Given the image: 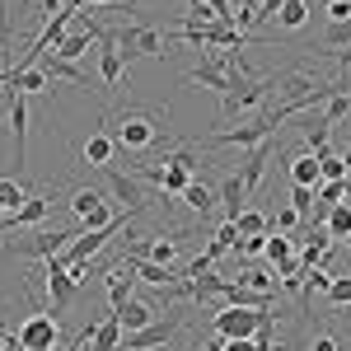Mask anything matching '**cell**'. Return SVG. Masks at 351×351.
Masks as SVG:
<instances>
[{
	"instance_id": "cell-1",
	"label": "cell",
	"mask_w": 351,
	"mask_h": 351,
	"mask_svg": "<svg viewBox=\"0 0 351 351\" xmlns=\"http://www.w3.org/2000/svg\"><path fill=\"white\" fill-rule=\"evenodd\" d=\"M104 132H112L122 155H150V150H173V136H169V112L164 108H145V104H127L104 117Z\"/></svg>"
},
{
	"instance_id": "cell-2",
	"label": "cell",
	"mask_w": 351,
	"mask_h": 351,
	"mask_svg": "<svg viewBox=\"0 0 351 351\" xmlns=\"http://www.w3.org/2000/svg\"><path fill=\"white\" fill-rule=\"evenodd\" d=\"M276 132H281V117H276V108H263L253 112L248 122H239V127H225V132H211L202 136L197 145H239V150H253V145H263V141H276Z\"/></svg>"
},
{
	"instance_id": "cell-3",
	"label": "cell",
	"mask_w": 351,
	"mask_h": 351,
	"mask_svg": "<svg viewBox=\"0 0 351 351\" xmlns=\"http://www.w3.org/2000/svg\"><path fill=\"white\" fill-rule=\"evenodd\" d=\"M108 38L117 43L122 61L132 66L141 56H164L169 52V28H150V24H117L108 28Z\"/></svg>"
},
{
	"instance_id": "cell-4",
	"label": "cell",
	"mask_w": 351,
	"mask_h": 351,
	"mask_svg": "<svg viewBox=\"0 0 351 351\" xmlns=\"http://www.w3.org/2000/svg\"><path fill=\"white\" fill-rule=\"evenodd\" d=\"M271 89H276V75H253V71H239V75L230 80V89L220 94V112H225V117H234V112H243V108H258Z\"/></svg>"
},
{
	"instance_id": "cell-5",
	"label": "cell",
	"mask_w": 351,
	"mask_h": 351,
	"mask_svg": "<svg viewBox=\"0 0 351 351\" xmlns=\"http://www.w3.org/2000/svg\"><path fill=\"white\" fill-rule=\"evenodd\" d=\"M75 239L71 230H33V234H24V239H5V258H38V263H47V258H56V253H66V243Z\"/></svg>"
},
{
	"instance_id": "cell-6",
	"label": "cell",
	"mask_w": 351,
	"mask_h": 351,
	"mask_svg": "<svg viewBox=\"0 0 351 351\" xmlns=\"http://www.w3.org/2000/svg\"><path fill=\"white\" fill-rule=\"evenodd\" d=\"M5 117H10V136H14V173H19V183H28V94L10 89Z\"/></svg>"
},
{
	"instance_id": "cell-7",
	"label": "cell",
	"mask_w": 351,
	"mask_h": 351,
	"mask_svg": "<svg viewBox=\"0 0 351 351\" xmlns=\"http://www.w3.org/2000/svg\"><path fill=\"white\" fill-rule=\"evenodd\" d=\"M75 295H80V286L71 281V271H66V263H61V253L47 258V314H52L56 324H61V314H71Z\"/></svg>"
},
{
	"instance_id": "cell-8",
	"label": "cell",
	"mask_w": 351,
	"mask_h": 351,
	"mask_svg": "<svg viewBox=\"0 0 351 351\" xmlns=\"http://www.w3.org/2000/svg\"><path fill=\"white\" fill-rule=\"evenodd\" d=\"M211 328H216V337H225V342H234V337H258V328H263V309L220 304L216 314H211Z\"/></svg>"
},
{
	"instance_id": "cell-9",
	"label": "cell",
	"mask_w": 351,
	"mask_h": 351,
	"mask_svg": "<svg viewBox=\"0 0 351 351\" xmlns=\"http://www.w3.org/2000/svg\"><path fill=\"white\" fill-rule=\"evenodd\" d=\"M14 337L24 342V351H56L61 347V328H56V319L47 314V309H33L24 324H19Z\"/></svg>"
},
{
	"instance_id": "cell-10",
	"label": "cell",
	"mask_w": 351,
	"mask_h": 351,
	"mask_svg": "<svg viewBox=\"0 0 351 351\" xmlns=\"http://www.w3.org/2000/svg\"><path fill=\"white\" fill-rule=\"evenodd\" d=\"M71 211H75V220H80L84 230H108L112 220V206H108V197L99 188H75V197H71Z\"/></svg>"
},
{
	"instance_id": "cell-11",
	"label": "cell",
	"mask_w": 351,
	"mask_h": 351,
	"mask_svg": "<svg viewBox=\"0 0 351 351\" xmlns=\"http://www.w3.org/2000/svg\"><path fill=\"white\" fill-rule=\"evenodd\" d=\"M104 183H108V192L122 202V206H127V211H136V216L150 206V197H145V188H141V178H136V173H127V169L108 164V169H104Z\"/></svg>"
},
{
	"instance_id": "cell-12",
	"label": "cell",
	"mask_w": 351,
	"mask_h": 351,
	"mask_svg": "<svg viewBox=\"0 0 351 351\" xmlns=\"http://www.w3.org/2000/svg\"><path fill=\"white\" fill-rule=\"evenodd\" d=\"M178 328H183V314H173V319H155L150 328H141V332H122V351H155V347H164Z\"/></svg>"
},
{
	"instance_id": "cell-13",
	"label": "cell",
	"mask_w": 351,
	"mask_h": 351,
	"mask_svg": "<svg viewBox=\"0 0 351 351\" xmlns=\"http://www.w3.org/2000/svg\"><path fill=\"white\" fill-rule=\"evenodd\" d=\"M47 211H52V197H47V192H33L19 211H10V216L0 220V230H28V225H43Z\"/></svg>"
},
{
	"instance_id": "cell-14",
	"label": "cell",
	"mask_w": 351,
	"mask_h": 351,
	"mask_svg": "<svg viewBox=\"0 0 351 351\" xmlns=\"http://www.w3.org/2000/svg\"><path fill=\"white\" fill-rule=\"evenodd\" d=\"M122 75H127V61H122L117 43H112L108 28H104V38H99V80H104V89H117Z\"/></svg>"
},
{
	"instance_id": "cell-15",
	"label": "cell",
	"mask_w": 351,
	"mask_h": 351,
	"mask_svg": "<svg viewBox=\"0 0 351 351\" xmlns=\"http://www.w3.org/2000/svg\"><path fill=\"white\" fill-rule=\"evenodd\" d=\"M267 160H271V141H263V145H253L248 155H243L239 164V183L248 192H258V183H263V173H267Z\"/></svg>"
},
{
	"instance_id": "cell-16",
	"label": "cell",
	"mask_w": 351,
	"mask_h": 351,
	"mask_svg": "<svg viewBox=\"0 0 351 351\" xmlns=\"http://www.w3.org/2000/svg\"><path fill=\"white\" fill-rule=\"evenodd\" d=\"M248 197H253V192L239 183V173H225V178H220V202H225V220H230V225L248 211Z\"/></svg>"
},
{
	"instance_id": "cell-17",
	"label": "cell",
	"mask_w": 351,
	"mask_h": 351,
	"mask_svg": "<svg viewBox=\"0 0 351 351\" xmlns=\"http://www.w3.org/2000/svg\"><path fill=\"white\" fill-rule=\"evenodd\" d=\"M112 160H117V141H112V132H94L89 141H84V164L108 169Z\"/></svg>"
},
{
	"instance_id": "cell-18",
	"label": "cell",
	"mask_w": 351,
	"mask_h": 351,
	"mask_svg": "<svg viewBox=\"0 0 351 351\" xmlns=\"http://www.w3.org/2000/svg\"><path fill=\"white\" fill-rule=\"evenodd\" d=\"M84 351H122V324H117V314L99 319V328H94V337H89Z\"/></svg>"
},
{
	"instance_id": "cell-19",
	"label": "cell",
	"mask_w": 351,
	"mask_h": 351,
	"mask_svg": "<svg viewBox=\"0 0 351 351\" xmlns=\"http://www.w3.org/2000/svg\"><path fill=\"white\" fill-rule=\"evenodd\" d=\"M291 183H295V188H314V192H319V183H324L319 155H309V150H304V155H295V160H291Z\"/></svg>"
},
{
	"instance_id": "cell-20",
	"label": "cell",
	"mask_w": 351,
	"mask_h": 351,
	"mask_svg": "<svg viewBox=\"0 0 351 351\" xmlns=\"http://www.w3.org/2000/svg\"><path fill=\"white\" fill-rule=\"evenodd\" d=\"M117 324H122V332H141V328H150L155 324V309L145 304V300H127L122 309H117Z\"/></svg>"
},
{
	"instance_id": "cell-21",
	"label": "cell",
	"mask_w": 351,
	"mask_h": 351,
	"mask_svg": "<svg viewBox=\"0 0 351 351\" xmlns=\"http://www.w3.org/2000/svg\"><path fill=\"white\" fill-rule=\"evenodd\" d=\"M117 267L136 271L145 286H155V291H169L173 281H183V276H173V267H160V263H117Z\"/></svg>"
},
{
	"instance_id": "cell-22",
	"label": "cell",
	"mask_w": 351,
	"mask_h": 351,
	"mask_svg": "<svg viewBox=\"0 0 351 351\" xmlns=\"http://www.w3.org/2000/svg\"><path fill=\"white\" fill-rule=\"evenodd\" d=\"M332 291V271L328 267H304V281H300V300H304V309H309V300L314 295H328Z\"/></svg>"
},
{
	"instance_id": "cell-23",
	"label": "cell",
	"mask_w": 351,
	"mask_h": 351,
	"mask_svg": "<svg viewBox=\"0 0 351 351\" xmlns=\"http://www.w3.org/2000/svg\"><path fill=\"white\" fill-rule=\"evenodd\" d=\"M38 66H43L47 75H52V84H56V80H71V84H80V89H89V80H84V71L75 66V61H61V56H43Z\"/></svg>"
},
{
	"instance_id": "cell-24",
	"label": "cell",
	"mask_w": 351,
	"mask_h": 351,
	"mask_svg": "<svg viewBox=\"0 0 351 351\" xmlns=\"http://www.w3.org/2000/svg\"><path fill=\"white\" fill-rule=\"evenodd\" d=\"M104 276H108V304H112L108 314H117V309L132 300V276H122V267H108Z\"/></svg>"
},
{
	"instance_id": "cell-25",
	"label": "cell",
	"mask_w": 351,
	"mask_h": 351,
	"mask_svg": "<svg viewBox=\"0 0 351 351\" xmlns=\"http://www.w3.org/2000/svg\"><path fill=\"white\" fill-rule=\"evenodd\" d=\"M183 202H188L197 216H206V211H211V202H216V192H211V183H206V178L197 173V178L188 183V192H183Z\"/></svg>"
},
{
	"instance_id": "cell-26",
	"label": "cell",
	"mask_w": 351,
	"mask_h": 351,
	"mask_svg": "<svg viewBox=\"0 0 351 351\" xmlns=\"http://www.w3.org/2000/svg\"><path fill=\"white\" fill-rule=\"evenodd\" d=\"M324 230L332 239H351V202H337L332 211L324 216Z\"/></svg>"
},
{
	"instance_id": "cell-27",
	"label": "cell",
	"mask_w": 351,
	"mask_h": 351,
	"mask_svg": "<svg viewBox=\"0 0 351 351\" xmlns=\"http://www.w3.org/2000/svg\"><path fill=\"white\" fill-rule=\"evenodd\" d=\"M28 197H33L28 183H19V178H0V206H5V216H10V211H19Z\"/></svg>"
},
{
	"instance_id": "cell-28",
	"label": "cell",
	"mask_w": 351,
	"mask_h": 351,
	"mask_svg": "<svg viewBox=\"0 0 351 351\" xmlns=\"http://www.w3.org/2000/svg\"><path fill=\"white\" fill-rule=\"evenodd\" d=\"M276 24L281 28H304L309 24V0H286L281 14H276Z\"/></svg>"
},
{
	"instance_id": "cell-29",
	"label": "cell",
	"mask_w": 351,
	"mask_h": 351,
	"mask_svg": "<svg viewBox=\"0 0 351 351\" xmlns=\"http://www.w3.org/2000/svg\"><path fill=\"white\" fill-rule=\"evenodd\" d=\"M234 230H239V234H276V230H271V220L263 216V211H253V206L234 220Z\"/></svg>"
},
{
	"instance_id": "cell-30",
	"label": "cell",
	"mask_w": 351,
	"mask_h": 351,
	"mask_svg": "<svg viewBox=\"0 0 351 351\" xmlns=\"http://www.w3.org/2000/svg\"><path fill=\"white\" fill-rule=\"evenodd\" d=\"M319 169H324V183H347L351 178V169L342 164V155H332V150L319 155Z\"/></svg>"
},
{
	"instance_id": "cell-31",
	"label": "cell",
	"mask_w": 351,
	"mask_h": 351,
	"mask_svg": "<svg viewBox=\"0 0 351 351\" xmlns=\"http://www.w3.org/2000/svg\"><path fill=\"white\" fill-rule=\"evenodd\" d=\"M347 112H351V84H347V89H337V94L324 104V122L332 127V122H342Z\"/></svg>"
},
{
	"instance_id": "cell-32",
	"label": "cell",
	"mask_w": 351,
	"mask_h": 351,
	"mask_svg": "<svg viewBox=\"0 0 351 351\" xmlns=\"http://www.w3.org/2000/svg\"><path fill=\"white\" fill-rule=\"evenodd\" d=\"M328 304H332V309H351V276H332Z\"/></svg>"
},
{
	"instance_id": "cell-33",
	"label": "cell",
	"mask_w": 351,
	"mask_h": 351,
	"mask_svg": "<svg viewBox=\"0 0 351 351\" xmlns=\"http://www.w3.org/2000/svg\"><path fill=\"white\" fill-rule=\"evenodd\" d=\"M324 47H351V19L324 28Z\"/></svg>"
},
{
	"instance_id": "cell-34",
	"label": "cell",
	"mask_w": 351,
	"mask_h": 351,
	"mask_svg": "<svg viewBox=\"0 0 351 351\" xmlns=\"http://www.w3.org/2000/svg\"><path fill=\"white\" fill-rule=\"evenodd\" d=\"M239 281H243V286H253V291H267V295H276V286H271V276H267L263 267H243Z\"/></svg>"
},
{
	"instance_id": "cell-35",
	"label": "cell",
	"mask_w": 351,
	"mask_h": 351,
	"mask_svg": "<svg viewBox=\"0 0 351 351\" xmlns=\"http://www.w3.org/2000/svg\"><path fill=\"white\" fill-rule=\"evenodd\" d=\"M304 145H309V155H324L328 150V122H314V127L304 132Z\"/></svg>"
},
{
	"instance_id": "cell-36",
	"label": "cell",
	"mask_w": 351,
	"mask_h": 351,
	"mask_svg": "<svg viewBox=\"0 0 351 351\" xmlns=\"http://www.w3.org/2000/svg\"><path fill=\"white\" fill-rule=\"evenodd\" d=\"M295 220H300V211H295V206H281V211L271 216V230H276V234H286V230H291Z\"/></svg>"
},
{
	"instance_id": "cell-37",
	"label": "cell",
	"mask_w": 351,
	"mask_h": 351,
	"mask_svg": "<svg viewBox=\"0 0 351 351\" xmlns=\"http://www.w3.org/2000/svg\"><path fill=\"white\" fill-rule=\"evenodd\" d=\"M291 206H295L300 216H309V211H314V188H295L291 192Z\"/></svg>"
},
{
	"instance_id": "cell-38",
	"label": "cell",
	"mask_w": 351,
	"mask_h": 351,
	"mask_svg": "<svg viewBox=\"0 0 351 351\" xmlns=\"http://www.w3.org/2000/svg\"><path fill=\"white\" fill-rule=\"evenodd\" d=\"M66 271H71V281H75V286H80V291H84V286H89V276H94V271H99V267H94V263H71V267H66Z\"/></svg>"
},
{
	"instance_id": "cell-39",
	"label": "cell",
	"mask_w": 351,
	"mask_h": 351,
	"mask_svg": "<svg viewBox=\"0 0 351 351\" xmlns=\"http://www.w3.org/2000/svg\"><path fill=\"white\" fill-rule=\"evenodd\" d=\"M89 10H112V14H132V0H89Z\"/></svg>"
},
{
	"instance_id": "cell-40",
	"label": "cell",
	"mask_w": 351,
	"mask_h": 351,
	"mask_svg": "<svg viewBox=\"0 0 351 351\" xmlns=\"http://www.w3.org/2000/svg\"><path fill=\"white\" fill-rule=\"evenodd\" d=\"M328 19H332V24L351 19V0H328Z\"/></svg>"
},
{
	"instance_id": "cell-41",
	"label": "cell",
	"mask_w": 351,
	"mask_h": 351,
	"mask_svg": "<svg viewBox=\"0 0 351 351\" xmlns=\"http://www.w3.org/2000/svg\"><path fill=\"white\" fill-rule=\"evenodd\" d=\"M281 5H286V0H263V5H258V24L276 19V14H281Z\"/></svg>"
},
{
	"instance_id": "cell-42",
	"label": "cell",
	"mask_w": 351,
	"mask_h": 351,
	"mask_svg": "<svg viewBox=\"0 0 351 351\" xmlns=\"http://www.w3.org/2000/svg\"><path fill=\"white\" fill-rule=\"evenodd\" d=\"M61 10H66V14H75V19H80L84 10H89V0H61Z\"/></svg>"
},
{
	"instance_id": "cell-43",
	"label": "cell",
	"mask_w": 351,
	"mask_h": 351,
	"mask_svg": "<svg viewBox=\"0 0 351 351\" xmlns=\"http://www.w3.org/2000/svg\"><path fill=\"white\" fill-rule=\"evenodd\" d=\"M220 351H258V347H253V337H234V342H225Z\"/></svg>"
},
{
	"instance_id": "cell-44",
	"label": "cell",
	"mask_w": 351,
	"mask_h": 351,
	"mask_svg": "<svg viewBox=\"0 0 351 351\" xmlns=\"http://www.w3.org/2000/svg\"><path fill=\"white\" fill-rule=\"evenodd\" d=\"M314 351H342V347H337V342H332V337L324 332V337H314Z\"/></svg>"
},
{
	"instance_id": "cell-45",
	"label": "cell",
	"mask_w": 351,
	"mask_h": 351,
	"mask_svg": "<svg viewBox=\"0 0 351 351\" xmlns=\"http://www.w3.org/2000/svg\"><path fill=\"white\" fill-rule=\"evenodd\" d=\"M0 14H10V0H0Z\"/></svg>"
},
{
	"instance_id": "cell-46",
	"label": "cell",
	"mask_w": 351,
	"mask_h": 351,
	"mask_svg": "<svg viewBox=\"0 0 351 351\" xmlns=\"http://www.w3.org/2000/svg\"><path fill=\"white\" fill-rule=\"evenodd\" d=\"M347 202H351V178H347Z\"/></svg>"
},
{
	"instance_id": "cell-47",
	"label": "cell",
	"mask_w": 351,
	"mask_h": 351,
	"mask_svg": "<svg viewBox=\"0 0 351 351\" xmlns=\"http://www.w3.org/2000/svg\"><path fill=\"white\" fill-rule=\"evenodd\" d=\"M0 220H5V206H0Z\"/></svg>"
},
{
	"instance_id": "cell-48",
	"label": "cell",
	"mask_w": 351,
	"mask_h": 351,
	"mask_svg": "<svg viewBox=\"0 0 351 351\" xmlns=\"http://www.w3.org/2000/svg\"><path fill=\"white\" fill-rule=\"evenodd\" d=\"M342 243H347V248H351V239H342Z\"/></svg>"
},
{
	"instance_id": "cell-49",
	"label": "cell",
	"mask_w": 351,
	"mask_h": 351,
	"mask_svg": "<svg viewBox=\"0 0 351 351\" xmlns=\"http://www.w3.org/2000/svg\"><path fill=\"white\" fill-rule=\"evenodd\" d=\"M0 337H5V332H0Z\"/></svg>"
}]
</instances>
